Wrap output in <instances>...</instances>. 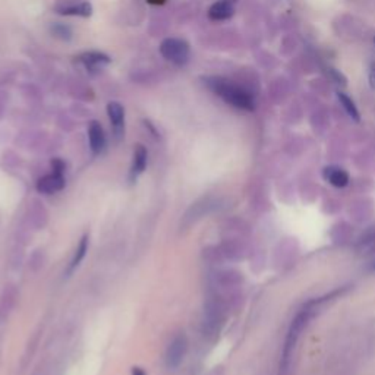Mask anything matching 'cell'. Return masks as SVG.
Wrapping results in <instances>:
<instances>
[{
  "label": "cell",
  "instance_id": "cell-1",
  "mask_svg": "<svg viewBox=\"0 0 375 375\" xmlns=\"http://www.w3.org/2000/svg\"><path fill=\"white\" fill-rule=\"evenodd\" d=\"M202 81L208 90L220 97L229 106L245 112L255 110L257 101L254 94L245 87L236 84V82L224 76H205L202 78Z\"/></svg>",
  "mask_w": 375,
  "mask_h": 375
},
{
  "label": "cell",
  "instance_id": "cell-2",
  "mask_svg": "<svg viewBox=\"0 0 375 375\" xmlns=\"http://www.w3.org/2000/svg\"><path fill=\"white\" fill-rule=\"evenodd\" d=\"M314 305H316V302L306 304L298 312L296 317L294 318V321H292V324L289 327L286 342H284V347H283V352H282V364H280L282 374H286L287 369H289L290 359H292V355H294V350L296 347V343H298V340L301 338V333L306 327V324L311 320L312 314H314V309H316Z\"/></svg>",
  "mask_w": 375,
  "mask_h": 375
},
{
  "label": "cell",
  "instance_id": "cell-3",
  "mask_svg": "<svg viewBox=\"0 0 375 375\" xmlns=\"http://www.w3.org/2000/svg\"><path fill=\"white\" fill-rule=\"evenodd\" d=\"M226 299L220 295L214 294L212 298H208L204 306V317H202V331L204 335L212 338L219 335L221 325L226 320Z\"/></svg>",
  "mask_w": 375,
  "mask_h": 375
},
{
  "label": "cell",
  "instance_id": "cell-4",
  "mask_svg": "<svg viewBox=\"0 0 375 375\" xmlns=\"http://www.w3.org/2000/svg\"><path fill=\"white\" fill-rule=\"evenodd\" d=\"M160 54L176 67H185L191 56V47L188 41L176 37L164 38L158 47Z\"/></svg>",
  "mask_w": 375,
  "mask_h": 375
},
{
  "label": "cell",
  "instance_id": "cell-5",
  "mask_svg": "<svg viewBox=\"0 0 375 375\" xmlns=\"http://www.w3.org/2000/svg\"><path fill=\"white\" fill-rule=\"evenodd\" d=\"M52 173L38 179L37 191L41 194H56L65 188V163L60 158H54L52 161Z\"/></svg>",
  "mask_w": 375,
  "mask_h": 375
},
{
  "label": "cell",
  "instance_id": "cell-6",
  "mask_svg": "<svg viewBox=\"0 0 375 375\" xmlns=\"http://www.w3.org/2000/svg\"><path fill=\"white\" fill-rule=\"evenodd\" d=\"M219 207H220V200L219 198L204 197V198L198 200L195 204H192L190 207V210L185 213L183 220H182V226L183 227H190V226L195 224L198 220H201L205 216L216 212Z\"/></svg>",
  "mask_w": 375,
  "mask_h": 375
},
{
  "label": "cell",
  "instance_id": "cell-7",
  "mask_svg": "<svg viewBox=\"0 0 375 375\" xmlns=\"http://www.w3.org/2000/svg\"><path fill=\"white\" fill-rule=\"evenodd\" d=\"M75 59H76V62H79L82 67L86 68V71L88 74H97V72L103 71L104 68L109 67L110 62H112V59L106 53L96 52V50L81 53Z\"/></svg>",
  "mask_w": 375,
  "mask_h": 375
},
{
  "label": "cell",
  "instance_id": "cell-8",
  "mask_svg": "<svg viewBox=\"0 0 375 375\" xmlns=\"http://www.w3.org/2000/svg\"><path fill=\"white\" fill-rule=\"evenodd\" d=\"M188 352V339L185 335H178L169 343L168 352H166V365L169 369H176L186 357Z\"/></svg>",
  "mask_w": 375,
  "mask_h": 375
},
{
  "label": "cell",
  "instance_id": "cell-9",
  "mask_svg": "<svg viewBox=\"0 0 375 375\" xmlns=\"http://www.w3.org/2000/svg\"><path fill=\"white\" fill-rule=\"evenodd\" d=\"M108 116L112 125L113 137L119 142L125 137V108L119 101H110L108 104Z\"/></svg>",
  "mask_w": 375,
  "mask_h": 375
},
{
  "label": "cell",
  "instance_id": "cell-10",
  "mask_svg": "<svg viewBox=\"0 0 375 375\" xmlns=\"http://www.w3.org/2000/svg\"><path fill=\"white\" fill-rule=\"evenodd\" d=\"M236 11V0H217L210 9H208V18L214 23H223L231 19Z\"/></svg>",
  "mask_w": 375,
  "mask_h": 375
},
{
  "label": "cell",
  "instance_id": "cell-11",
  "mask_svg": "<svg viewBox=\"0 0 375 375\" xmlns=\"http://www.w3.org/2000/svg\"><path fill=\"white\" fill-rule=\"evenodd\" d=\"M88 141H90V149L94 154H101L106 149V134L101 127V123L97 120L90 122L88 125Z\"/></svg>",
  "mask_w": 375,
  "mask_h": 375
},
{
  "label": "cell",
  "instance_id": "cell-12",
  "mask_svg": "<svg viewBox=\"0 0 375 375\" xmlns=\"http://www.w3.org/2000/svg\"><path fill=\"white\" fill-rule=\"evenodd\" d=\"M149 163V151L144 145L138 144L134 150V158H132V166L129 172V180L134 183L139 175L144 173V171L147 169Z\"/></svg>",
  "mask_w": 375,
  "mask_h": 375
},
{
  "label": "cell",
  "instance_id": "cell-13",
  "mask_svg": "<svg viewBox=\"0 0 375 375\" xmlns=\"http://www.w3.org/2000/svg\"><path fill=\"white\" fill-rule=\"evenodd\" d=\"M54 12L64 16H79L90 18L93 15V6L90 2H81L78 5H57Z\"/></svg>",
  "mask_w": 375,
  "mask_h": 375
},
{
  "label": "cell",
  "instance_id": "cell-14",
  "mask_svg": "<svg viewBox=\"0 0 375 375\" xmlns=\"http://www.w3.org/2000/svg\"><path fill=\"white\" fill-rule=\"evenodd\" d=\"M324 179L336 188H345L349 185V175L345 169L338 166H328L324 169Z\"/></svg>",
  "mask_w": 375,
  "mask_h": 375
},
{
  "label": "cell",
  "instance_id": "cell-15",
  "mask_svg": "<svg viewBox=\"0 0 375 375\" xmlns=\"http://www.w3.org/2000/svg\"><path fill=\"white\" fill-rule=\"evenodd\" d=\"M15 299H16V290L13 289V286H9L5 290L2 299H0V320L8 318L11 311L13 309Z\"/></svg>",
  "mask_w": 375,
  "mask_h": 375
},
{
  "label": "cell",
  "instance_id": "cell-16",
  "mask_svg": "<svg viewBox=\"0 0 375 375\" xmlns=\"http://www.w3.org/2000/svg\"><path fill=\"white\" fill-rule=\"evenodd\" d=\"M87 251H88V235H86L84 238L81 239V242H79V245L76 248V251H75V254H74V257H72V260L69 262L68 272H67L68 275H72L75 272V270L79 267V264L82 262V260L86 258Z\"/></svg>",
  "mask_w": 375,
  "mask_h": 375
},
{
  "label": "cell",
  "instance_id": "cell-17",
  "mask_svg": "<svg viewBox=\"0 0 375 375\" xmlns=\"http://www.w3.org/2000/svg\"><path fill=\"white\" fill-rule=\"evenodd\" d=\"M338 100L342 104V108L345 109V112L347 113V116L350 119H353V120L359 122L361 115L358 112V108L355 106V103H353V100L349 96H346L345 93H342V91H338Z\"/></svg>",
  "mask_w": 375,
  "mask_h": 375
},
{
  "label": "cell",
  "instance_id": "cell-18",
  "mask_svg": "<svg viewBox=\"0 0 375 375\" xmlns=\"http://www.w3.org/2000/svg\"><path fill=\"white\" fill-rule=\"evenodd\" d=\"M333 241L343 243L347 242L350 238V227L347 223H339L335 227H333V232H331Z\"/></svg>",
  "mask_w": 375,
  "mask_h": 375
},
{
  "label": "cell",
  "instance_id": "cell-19",
  "mask_svg": "<svg viewBox=\"0 0 375 375\" xmlns=\"http://www.w3.org/2000/svg\"><path fill=\"white\" fill-rule=\"evenodd\" d=\"M50 31L52 34L56 37V38H60L64 41H68L72 38V30L71 27L65 25V24H60V23H54L52 27H50Z\"/></svg>",
  "mask_w": 375,
  "mask_h": 375
},
{
  "label": "cell",
  "instance_id": "cell-20",
  "mask_svg": "<svg viewBox=\"0 0 375 375\" xmlns=\"http://www.w3.org/2000/svg\"><path fill=\"white\" fill-rule=\"evenodd\" d=\"M353 207L359 208V213H353V219H355L357 221H364V220L369 219V216H371V210L367 212V208H369V205H367L364 200L359 201V202H357Z\"/></svg>",
  "mask_w": 375,
  "mask_h": 375
},
{
  "label": "cell",
  "instance_id": "cell-21",
  "mask_svg": "<svg viewBox=\"0 0 375 375\" xmlns=\"http://www.w3.org/2000/svg\"><path fill=\"white\" fill-rule=\"evenodd\" d=\"M374 245H375V226L374 227H369L368 231L359 239V246L372 248Z\"/></svg>",
  "mask_w": 375,
  "mask_h": 375
},
{
  "label": "cell",
  "instance_id": "cell-22",
  "mask_svg": "<svg viewBox=\"0 0 375 375\" xmlns=\"http://www.w3.org/2000/svg\"><path fill=\"white\" fill-rule=\"evenodd\" d=\"M368 79H369V87L375 91V62H374V64H371Z\"/></svg>",
  "mask_w": 375,
  "mask_h": 375
},
{
  "label": "cell",
  "instance_id": "cell-23",
  "mask_svg": "<svg viewBox=\"0 0 375 375\" xmlns=\"http://www.w3.org/2000/svg\"><path fill=\"white\" fill-rule=\"evenodd\" d=\"M132 375H145V372L141 368L135 367V368H132Z\"/></svg>",
  "mask_w": 375,
  "mask_h": 375
},
{
  "label": "cell",
  "instance_id": "cell-24",
  "mask_svg": "<svg viewBox=\"0 0 375 375\" xmlns=\"http://www.w3.org/2000/svg\"><path fill=\"white\" fill-rule=\"evenodd\" d=\"M147 2L151 4V5H163L166 0H147Z\"/></svg>",
  "mask_w": 375,
  "mask_h": 375
},
{
  "label": "cell",
  "instance_id": "cell-25",
  "mask_svg": "<svg viewBox=\"0 0 375 375\" xmlns=\"http://www.w3.org/2000/svg\"><path fill=\"white\" fill-rule=\"evenodd\" d=\"M374 43H375V37H374Z\"/></svg>",
  "mask_w": 375,
  "mask_h": 375
},
{
  "label": "cell",
  "instance_id": "cell-26",
  "mask_svg": "<svg viewBox=\"0 0 375 375\" xmlns=\"http://www.w3.org/2000/svg\"><path fill=\"white\" fill-rule=\"evenodd\" d=\"M374 268H375V265H374Z\"/></svg>",
  "mask_w": 375,
  "mask_h": 375
}]
</instances>
